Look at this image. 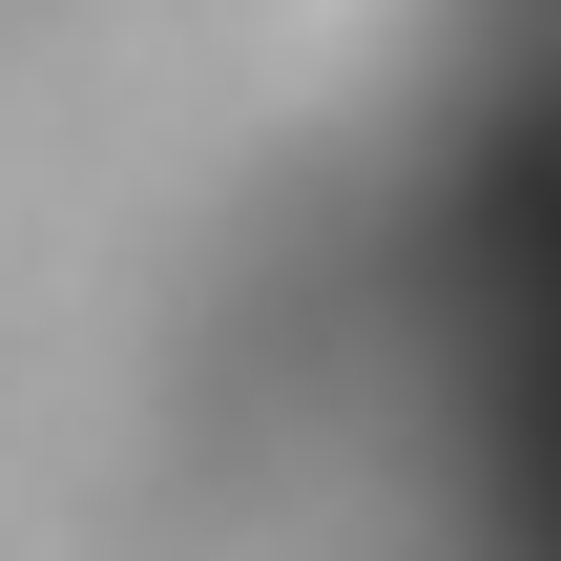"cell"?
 Segmentation results:
<instances>
[]
</instances>
